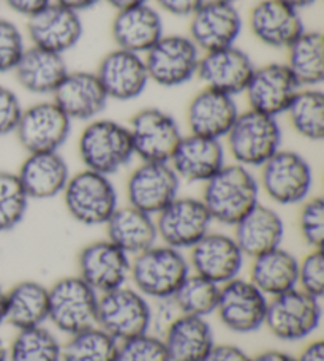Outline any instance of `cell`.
Returning a JSON list of instances; mask_svg holds the SVG:
<instances>
[{"mask_svg": "<svg viewBox=\"0 0 324 361\" xmlns=\"http://www.w3.org/2000/svg\"><path fill=\"white\" fill-rule=\"evenodd\" d=\"M199 198L213 224L232 228L258 203H261V189L254 170L228 162L203 184Z\"/></svg>", "mask_w": 324, "mask_h": 361, "instance_id": "1", "label": "cell"}, {"mask_svg": "<svg viewBox=\"0 0 324 361\" xmlns=\"http://www.w3.org/2000/svg\"><path fill=\"white\" fill-rule=\"evenodd\" d=\"M77 156L86 170L113 176L136 159L127 124L96 118L84 124L77 137Z\"/></svg>", "mask_w": 324, "mask_h": 361, "instance_id": "2", "label": "cell"}, {"mask_svg": "<svg viewBox=\"0 0 324 361\" xmlns=\"http://www.w3.org/2000/svg\"><path fill=\"white\" fill-rule=\"evenodd\" d=\"M192 273L187 252L157 243L132 257L128 283L152 302L171 300Z\"/></svg>", "mask_w": 324, "mask_h": 361, "instance_id": "3", "label": "cell"}, {"mask_svg": "<svg viewBox=\"0 0 324 361\" xmlns=\"http://www.w3.org/2000/svg\"><path fill=\"white\" fill-rule=\"evenodd\" d=\"M283 132L278 118L245 109L239 113L223 145L232 162L245 169L259 170L282 149Z\"/></svg>", "mask_w": 324, "mask_h": 361, "instance_id": "4", "label": "cell"}, {"mask_svg": "<svg viewBox=\"0 0 324 361\" xmlns=\"http://www.w3.org/2000/svg\"><path fill=\"white\" fill-rule=\"evenodd\" d=\"M61 197L68 216L84 227H105L120 204L111 176L86 169L71 173Z\"/></svg>", "mask_w": 324, "mask_h": 361, "instance_id": "5", "label": "cell"}, {"mask_svg": "<svg viewBox=\"0 0 324 361\" xmlns=\"http://www.w3.org/2000/svg\"><path fill=\"white\" fill-rule=\"evenodd\" d=\"M99 293L77 274L62 276L48 286V325L71 336L96 325Z\"/></svg>", "mask_w": 324, "mask_h": 361, "instance_id": "6", "label": "cell"}, {"mask_svg": "<svg viewBox=\"0 0 324 361\" xmlns=\"http://www.w3.org/2000/svg\"><path fill=\"white\" fill-rule=\"evenodd\" d=\"M258 183L261 193L274 204L299 206L312 197L313 166L301 152L282 147L259 169Z\"/></svg>", "mask_w": 324, "mask_h": 361, "instance_id": "7", "label": "cell"}, {"mask_svg": "<svg viewBox=\"0 0 324 361\" xmlns=\"http://www.w3.org/2000/svg\"><path fill=\"white\" fill-rule=\"evenodd\" d=\"M96 326L118 343L154 331L152 301L135 287L125 286L99 295Z\"/></svg>", "mask_w": 324, "mask_h": 361, "instance_id": "8", "label": "cell"}, {"mask_svg": "<svg viewBox=\"0 0 324 361\" xmlns=\"http://www.w3.org/2000/svg\"><path fill=\"white\" fill-rule=\"evenodd\" d=\"M321 301L297 287L269 298L264 328L282 343L306 341L321 325Z\"/></svg>", "mask_w": 324, "mask_h": 361, "instance_id": "9", "label": "cell"}, {"mask_svg": "<svg viewBox=\"0 0 324 361\" xmlns=\"http://www.w3.org/2000/svg\"><path fill=\"white\" fill-rule=\"evenodd\" d=\"M201 51L189 35L165 34L142 56L151 85L176 89L197 78Z\"/></svg>", "mask_w": 324, "mask_h": 361, "instance_id": "10", "label": "cell"}, {"mask_svg": "<svg viewBox=\"0 0 324 361\" xmlns=\"http://www.w3.org/2000/svg\"><path fill=\"white\" fill-rule=\"evenodd\" d=\"M135 157L139 162H170L184 132L171 113L147 106L133 114L127 124Z\"/></svg>", "mask_w": 324, "mask_h": 361, "instance_id": "11", "label": "cell"}, {"mask_svg": "<svg viewBox=\"0 0 324 361\" xmlns=\"http://www.w3.org/2000/svg\"><path fill=\"white\" fill-rule=\"evenodd\" d=\"M268 305V296L249 277L239 276L220 287L213 315L228 331L251 334L264 328Z\"/></svg>", "mask_w": 324, "mask_h": 361, "instance_id": "12", "label": "cell"}, {"mask_svg": "<svg viewBox=\"0 0 324 361\" xmlns=\"http://www.w3.org/2000/svg\"><path fill=\"white\" fill-rule=\"evenodd\" d=\"M212 217L201 198L177 195L155 216L158 243L189 252L212 230Z\"/></svg>", "mask_w": 324, "mask_h": 361, "instance_id": "13", "label": "cell"}, {"mask_svg": "<svg viewBox=\"0 0 324 361\" xmlns=\"http://www.w3.org/2000/svg\"><path fill=\"white\" fill-rule=\"evenodd\" d=\"M71 130L73 122L49 99L24 106L15 135L27 154L56 152L67 143Z\"/></svg>", "mask_w": 324, "mask_h": 361, "instance_id": "14", "label": "cell"}, {"mask_svg": "<svg viewBox=\"0 0 324 361\" xmlns=\"http://www.w3.org/2000/svg\"><path fill=\"white\" fill-rule=\"evenodd\" d=\"M180 184L170 162H139L125 180L127 204L155 217L180 195Z\"/></svg>", "mask_w": 324, "mask_h": 361, "instance_id": "15", "label": "cell"}, {"mask_svg": "<svg viewBox=\"0 0 324 361\" xmlns=\"http://www.w3.org/2000/svg\"><path fill=\"white\" fill-rule=\"evenodd\" d=\"M244 30V18L236 4L206 0L189 18L190 40L201 53L237 44Z\"/></svg>", "mask_w": 324, "mask_h": 361, "instance_id": "16", "label": "cell"}, {"mask_svg": "<svg viewBox=\"0 0 324 361\" xmlns=\"http://www.w3.org/2000/svg\"><path fill=\"white\" fill-rule=\"evenodd\" d=\"M130 268L132 257L106 238L84 244L76 255V274L99 295L128 283Z\"/></svg>", "mask_w": 324, "mask_h": 361, "instance_id": "17", "label": "cell"}, {"mask_svg": "<svg viewBox=\"0 0 324 361\" xmlns=\"http://www.w3.org/2000/svg\"><path fill=\"white\" fill-rule=\"evenodd\" d=\"M187 259L192 273L223 286L241 276L247 257L235 236L211 230L187 252Z\"/></svg>", "mask_w": 324, "mask_h": 361, "instance_id": "18", "label": "cell"}, {"mask_svg": "<svg viewBox=\"0 0 324 361\" xmlns=\"http://www.w3.org/2000/svg\"><path fill=\"white\" fill-rule=\"evenodd\" d=\"M25 21L27 23L24 34L30 47L62 56L75 49L84 37V24L80 13L56 2Z\"/></svg>", "mask_w": 324, "mask_h": 361, "instance_id": "19", "label": "cell"}, {"mask_svg": "<svg viewBox=\"0 0 324 361\" xmlns=\"http://www.w3.org/2000/svg\"><path fill=\"white\" fill-rule=\"evenodd\" d=\"M301 89L285 62H268L255 67L242 95L247 99L249 109L280 118Z\"/></svg>", "mask_w": 324, "mask_h": 361, "instance_id": "20", "label": "cell"}, {"mask_svg": "<svg viewBox=\"0 0 324 361\" xmlns=\"http://www.w3.org/2000/svg\"><path fill=\"white\" fill-rule=\"evenodd\" d=\"M255 67L251 56L235 44L201 54L197 78L204 87L237 97L244 94Z\"/></svg>", "mask_w": 324, "mask_h": 361, "instance_id": "21", "label": "cell"}, {"mask_svg": "<svg viewBox=\"0 0 324 361\" xmlns=\"http://www.w3.org/2000/svg\"><path fill=\"white\" fill-rule=\"evenodd\" d=\"M109 102H132L146 92L151 81L144 57L114 48L101 57L95 70Z\"/></svg>", "mask_w": 324, "mask_h": 361, "instance_id": "22", "label": "cell"}, {"mask_svg": "<svg viewBox=\"0 0 324 361\" xmlns=\"http://www.w3.org/2000/svg\"><path fill=\"white\" fill-rule=\"evenodd\" d=\"M249 29L263 47L287 51L306 30V25L299 11L278 0H259L249 13Z\"/></svg>", "mask_w": 324, "mask_h": 361, "instance_id": "23", "label": "cell"}, {"mask_svg": "<svg viewBox=\"0 0 324 361\" xmlns=\"http://www.w3.org/2000/svg\"><path fill=\"white\" fill-rule=\"evenodd\" d=\"M228 164L222 140L184 133L176 151L173 152L170 165L179 179L190 184H204Z\"/></svg>", "mask_w": 324, "mask_h": 361, "instance_id": "24", "label": "cell"}, {"mask_svg": "<svg viewBox=\"0 0 324 361\" xmlns=\"http://www.w3.org/2000/svg\"><path fill=\"white\" fill-rule=\"evenodd\" d=\"M71 122H86L100 118L109 99L99 76L89 70H70L61 86L51 97Z\"/></svg>", "mask_w": 324, "mask_h": 361, "instance_id": "25", "label": "cell"}, {"mask_svg": "<svg viewBox=\"0 0 324 361\" xmlns=\"http://www.w3.org/2000/svg\"><path fill=\"white\" fill-rule=\"evenodd\" d=\"M239 113L236 97L203 86L185 108L187 133L223 141Z\"/></svg>", "mask_w": 324, "mask_h": 361, "instance_id": "26", "label": "cell"}, {"mask_svg": "<svg viewBox=\"0 0 324 361\" xmlns=\"http://www.w3.org/2000/svg\"><path fill=\"white\" fill-rule=\"evenodd\" d=\"M109 34L116 48L144 56L165 35L163 16L151 4L116 11Z\"/></svg>", "mask_w": 324, "mask_h": 361, "instance_id": "27", "label": "cell"}, {"mask_svg": "<svg viewBox=\"0 0 324 361\" xmlns=\"http://www.w3.org/2000/svg\"><path fill=\"white\" fill-rule=\"evenodd\" d=\"M170 361H204L217 344L209 319L176 314L160 331Z\"/></svg>", "mask_w": 324, "mask_h": 361, "instance_id": "28", "label": "cell"}, {"mask_svg": "<svg viewBox=\"0 0 324 361\" xmlns=\"http://www.w3.org/2000/svg\"><path fill=\"white\" fill-rule=\"evenodd\" d=\"M16 175L30 202H44L62 195L71 171L61 151L30 152L19 165Z\"/></svg>", "mask_w": 324, "mask_h": 361, "instance_id": "29", "label": "cell"}, {"mask_svg": "<svg viewBox=\"0 0 324 361\" xmlns=\"http://www.w3.org/2000/svg\"><path fill=\"white\" fill-rule=\"evenodd\" d=\"M285 221L280 212L269 204L258 203L235 227L232 236L247 259L280 247L285 240Z\"/></svg>", "mask_w": 324, "mask_h": 361, "instance_id": "30", "label": "cell"}, {"mask_svg": "<svg viewBox=\"0 0 324 361\" xmlns=\"http://www.w3.org/2000/svg\"><path fill=\"white\" fill-rule=\"evenodd\" d=\"M68 72L65 56L29 44L13 75L18 86L27 94L53 97Z\"/></svg>", "mask_w": 324, "mask_h": 361, "instance_id": "31", "label": "cell"}, {"mask_svg": "<svg viewBox=\"0 0 324 361\" xmlns=\"http://www.w3.org/2000/svg\"><path fill=\"white\" fill-rule=\"evenodd\" d=\"M106 240L130 257L141 254L158 243L155 217L130 204H119L105 224Z\"/></svg>", "mask_w": 324, "mask_h": 361, "instance_id": "32", "label": "cell"}, {"mask_svg": "<svg viewBox=\"0 0 324 361\" xmlns=\"http://www.w3.org/2000/svg\"><path fill=\"white\" fill-rule=\"evenodd\" d=\"M297 263L299 259L288 249L275 247L250 259L249 279L268 298H274L297 287Z\"/></svg>", "mask_w": 324, "mask_h": 361, "instance_id": "33", "label": "cell"}, {"mask_svg": "<svg viewBox=\"0 0 324 361\" xmlns=\"http://www.w3.org/2000/svg\"><path fill=\"white\" fill-rule=\"evenodd\" d=\"M5 324L16 331L48 325V286L24 279L6 288Z\"/></svg>", "mask_w": 324, "mask_h": 361, "instance_id": "34", "label": "cell"}, {"mask_svg": "<svg viewBox=\"0 0 324 361\" xmlns=\"http://www.w3.org/2000/svg\"><path fill=\"white\" fill-rule=\"evenodd\" d=\"M285 66L301 87H321L324 82V38L320 30H304L287 49Z\"/></svg>", "mask_w": 324, "mask_h": 361, "instance_id": "35", "label": "cell"}, {"mask_svg": "<svg viewBox=\"0 0 324 361\" xmlns=\"http://www.w3.org/2000/svg\"><path fill=\"white\" fill-rule=\"evenodd\" d=\"M291 128L301 138L320 143L324 138V94L321 87H302L287 109Z\"/></svg>", "mask_w": 324, "mask_h": 361, "instance_id": "36", "label": "cell"}, {"mask_svg": "<svg viewBox=\"0 0 324 361\" xmlns=\"http://www.w3.org/2000/svg\"><path fill=\"white\" fill-rule=\"evenodd\" d=\"M8 361H62V341L49 325L18 330L8 344Z\"/></svg>", "mask_w": 324, "mask_h": 361, "instance_id": "37", "label": "cell"}, {"mask_svg": "<svg viewBox=\"0 0 324 361\" xmlns=\"http://www.w3.org/2000/svg\"><path fill=\"white\" fill-rule=\"evenodd\" d=\"M118 345L113 336L94 325L62 341V361H116Z\"/></svg>", "mask_w": 324, "mask_h": 361, "instance_id": "38", "label": "cell"}, {"mask_svg": "<svg viewBox=\"0 0 324 361\" xmlns=\"http://www.w3.org/2000/svg\"><path fill=\"white\" fill-rule=\"evenodd\" d=\"M220 287L203 276L190 273L173 295L171 302L179 314L209 319L216 314Z\"/></svg>", "mask_w": 324, "mask_h": 361, "instance_id": "39", "label": "cell"}, {"mask_svg": "<svg viewBox=\"0 0 324 361\" xmlns=\"http://www.w3.org/2000/svg\"><path fill=\"white\" fill-rule=\"evenodd\" d=\"M30 198L16 171L0 170V233L16 230L27 216Z\"/></svg>", "mask_w": 324, "mask_h": 361, "instance_id": "40", "label": "cell"}, {"mask_svg": "<svg viewBox=\"0 0 324 361\" xmlns=\"http://www.w3.org/2000/svg\"><path fill=\"white\" fill-rule=\"evenodd\" d=\"M297 231L309 249H323L324 244V200L320 195L309 197L299 204Z\"/></svg>", "mask_w": 324, "mask_h": 361, "instance_id": "41", "label": "cell"}, {"mask_svg": "<svg viewBox=\"0 0 324 361\" xmlns=\"http://www.w3.org/2000/svg\"><path fill=\"white\" fill-rule=\"evenodd\" d=\"M116 361H170V357L160 334L149 331L120 341Z\"/></svg>", "mask_w": 324, "mask_h": 361, "instance_id": "42", "label": "cell"}, {"mask_svg": "<svg viewBox=\"0 0 324 361\" xmlns=\"http://www.w3.org/2000/svg\"><path fill=\"white\" fill-rule=\"evenodd\" d=\"M25 49L27 38L24 30L10 19L0 18V75L13 73Z\"/></svg>", "mask_w": 324, "mask_h": 361, "instance_id": "43", "label": "cell"}, {"mask_svg": "<svg viewBox=\"0 0 324 361\" xmlns=\"http://www.w3.org/2000/svg\"><path fill=\"white\" fill-rule=\"evenodd\" d=\"M297 288L323 300L324 254L323 249H310L297 263Z\"/></svg>", "mask_w": 324, "mask_h": 361, "instance_id": "44", "label": "cell"}, {"mask_svg": "<svg viewBox=\"0 0 324 361\" xmlns=\"http://www.w3.org/2000/svg\"><path fill=\"white\" fill-rule=\"evenodd\" d=\"M23 109V103L15 90L0 85V137L15 133Z\"/></svg>", "mask_w": 324, "mask_h": 361, "instance_id": "45", "label": "cell"}, {"mask_svg": "<svg viewBox=\"0 0 324 361\" xmlns=\"http://www.w3.org/2000/svg\"><path fill=\"white\" fill-rule=\"evenodd\" d=\"M155 8L160 13L189 19L206 0H154Z\"/></svg>", "mask_w": 324, "mask_h": 361, "instance_id": "46", "label": "cell"}, {"mask_svg": "<svg viewBox=\"0 0 324 361\" xmlns=\"http://www.w3.org/2000/svg\"><path fill=\"white\" fill-rule=\"evenodd\" d=\"M204 361H251V355L236 344H216Z\"/></svg>", "mask_w": 324, "mask_h": 361, "instance_id": "47", "label": "cell"}, {"mask_svg": "<svg viewBox=\"0 0 324 361\" xmlns=\"http://www.w3.org/2000/svg\"><path fill=\"white\" fill-rule=\"evenodd\" d=\"M53 2L54 0H2V4L8 6L15 15L23 16L25 19L40 13Z\"/></svg>", "mask_w": 324, "mask_h": 361, "instance_id": "48", "label": "cell"}, {"mask_svg": "<svg viewBox=\"0 0 324 361\" xmlns=\"http://www.w3.org/2000/svg\"><path fill=\"white\" fill-rule=\"evenodd\" d=\"M296 361H324V341L313 339L304 347Z\"/></svg>", "mask_w": 324, "mask_h": 361, "instance_id": "49", "label": "cell"}, {"mask_svg": "<svg viewBox=\"0 0 324 361\" xmlns=\"http://www.w3.org/2000/svg\"><path fill=\"white\" fill-rule=\"evenodd\" d=\"M251 361H296V357L278 349H268L251 357Z\"/></svg>", "mask_w": 324, "mask_h": 361, "instance_id": "50", "label": "cell"}, {"mask_svg": "<svg viewBox=\"0 0 324 361\" xmlns=\"http://www.w3.org/2000/svg\"><path fill=\"white\" fill-rule=\"evenodd\" d=\"M54 2L65 6V8H70V10L76 11V13H80V15H81L82 11L90 10L92 6L99 5L101 0H54Z\"/></svg>", "mask_w": 324, "mask_h": 361, "instance_id": "51", "label": "cell"}, {"mask_svg": "<svg viewBox=\"0 0 324 361\" xmlns=\"http://www.w3.org/2000/svg\"><path fill=\"white\" fill-rule=\"evenodd\" d=\"M105 2L108 5H111L116 11H120L125 8H132V6L151 4V0H105Z\"/></svg>", "mask_w": 324, "mask_h": 361, "instance_id": "52", "label": "cell"}, {"mask_svg": "<svg viewBox=\"0 0 324 361\" xmlns=\"http://www.w3.org/2000/svg\"><path fill=\"white\" fill-rule=\"evenodd\" d=\"M278 2L285 4L287 6H289V8H293L296 11H302L309 8V6H313L318 0H278Z\"/></svg>", "mask_w": 324, "mask_h": 361, "instance_id": "53", "label": "cell"}, {"mask_svg": "<svg viewBox=\"0 0 324 361\" xmlns=\"http://www.w3.org/2000/svg\"><path fill=\"white\" fill-rule=\"evenodd\" d=\"M6 317V288L2 287L0 283V326L5 324Z\"/></svg>", "mask_w": 324, "mask_h": 361, "instance_id": "54", "label": "cell"}, {"mask_svg": "<svg viewBox=\"0 0 324 361\" xmlns=\"http://www.w3.org/2000/svg\"><path fill=\"white\" fill-rule=\"evenodd\" d=\"M0 361H8V344L0 336Z\"/></svg>", "mask_w": 324, "mask_h": 361, "instance_id": "55", "label": "cell"}, {"mask_svg": "<svg viewBox=\"0 0 324 361\" xmlns=\"http://www.w3.org/2000/svg\"><path fill=\"white\" fill-rule=\"evenodd\" d=\"M225 2H231V4H237L239 0H225Z\"/></svg>", "mask_w": 324, "mask_h": 361, "instance_id": "56", "label": "cell"}, {"mask_svg": "<svg viewBox=\"0 0 324 361\" xmlns=\"http://www.w3.org/2000/svg\"><path fill=\"white\" fill-rule=\"evenodd\" d=\"M0 5H2V0H0Z\"/></svg>", "mask_w": 324, "mask_h": 361, "instance_id": "57", "label": "cell"}]
</instances>
